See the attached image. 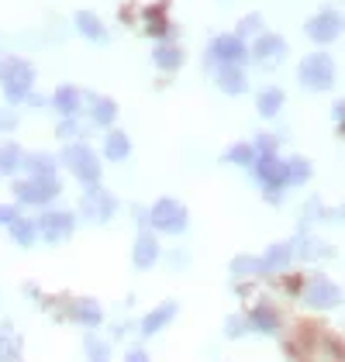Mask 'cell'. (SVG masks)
Here are the masks:
<instances>
[{"label":"cell","instance_id":"d6986e66","mask_svg":"<svg viewBox=\"0 0 345 362\" xmlns=\"http://www.w3.org/2000/svg\"><path fill=\"white\" fill-rule=\"evenodd\" d=\"M176 300H163L159 307H152L148 314L142 317V334H156V332H163L166 325H170L172 317H176Z\"/></svg>","mask_w":345,"mask_h":362},{"label":"cell","instance_id":"484cf974","mask_svg":"<svg viewBox=\"0 0 345 362\" xmlns=\"http://www.w3.org/2000/svg\"><path fill=\"white\" fill-rule=\"evenodd\" d=\"M90 117H93V124H100V128H111L117 117V104L111 97H93V107H90Z\"/></svg>","mask_w":345,"mask_h":362},{"label":"cell","instance_id":"7a4b0ae2","mask_svg":"<svg viewBox=\"0 0 345 362\" xmlns=\"http://www.w3.org/2000/svg\"><path fill=\"white\" fill-rule=\"evenodd\" d=\"M59 163L69 169L80 183H86V187H97V183H100V159H97V152H93L90 145H83V141L66 145V152H62Z\"/></svg>","mask_w":345,"mask_h":362},{"label":"cell","instance_id":"52a82bcc","mask_svg":"<svg viewBox=\"0 0 345 362\" xmlns=\"http://www.w3.org/2000/svg\"><path fill=\"white\" fill-rule=\"evenodd\" d=\"M300 297H304V304L317 307V310H328V307L339 304V297H342V290L332 283V279L324 276H311L304 286H300Z\"/></svg>","mask_w":345,"mask_h":362},{"label":"cell","instance_id":"2e32d148","mask_svg":"<svg viewBox=\"0 0 345 362\" xmlns=\"http://www.w3.org/2000/svg\"><path fill=\"white\" fill-rule=\"evenodd\" d=\"M214 83L221 86L225 93L238 97V93H245V90H249V76H245V69H242V66H218Z\"/></svg>","mask_w":345,"mask_h":362},{"label":"cell","instance_id":"8992f818","mask_svg":"<svg viewBox=\"0 0 345 362\" xmlns=\"http://www.w3.org/2000/svg\"><path fill=\"white\" fill-rule=\"evenodd\" d=\"M35 228L45 235L49 245H62V242L76 231V214H73V211H49V207H45V214L38 218Z\"/></svg>","mask_w":345,"mask_h":362},{"label":"cell","instance_id":"e0dca14e","mask_svg":"<svg viewBox=\"0 0 345 362\" xmlns=\"http://www.w3.org/2000/svg\"><path fill=\"white\" fill-rule=\"evenodd\" d=\"M259 262H262V273H283V269H290V262H293V245L290 242H276V245L266 249V255Z\"/></svg>","mask_w":345,"mask_h":362},{"label":"cell","instance_id":"ba28073f","mask_svg":"<svg viewBox=\"0 0 345 362\" xmlns=\"http://www.w3.org/2000/svg\"><path fill=\"white\" fill-rule=\"evenodd\" d=\"M211 59H218L221 66H245L249 42H242L238 35H218V38L211 42Z\"/></svg>","mask_w":345,"mask_h":362},{"label":"cell","instance_id":"cb8c5ba5","mask_svg":"<svg viewBox=\"0 0 345 362\" xmlns=\"http://www.w3.org/2000/svg\"><path fill=\"white\" fill-rule=\"evenodd\" d=\"M21 359V338L11 332V321H0V362Z\"/></svg>","mask_w":345,"mask_h":362},{"label":"cell","instance_id":"ac0fdd59","mask_svg":"<svg viewBox=\"0 0 345 362\" xmlns=\"http://www.w3.org/2000/svg\"><path fill=\"white\" fill-rule=\"evenodd\" d=\"M131 262H135V269H152L159 262V242H156V235H148V231L139 235L135 252H131Z\"/></svg>","mask_w":345,"mask_h":362},{"label":"cell","instance_id":"5bb4252c","mask_svg":"<svg viewBox=\"0 0 345 362\" xmlns=\"http://www.w3.org/2000/svg\"><path fill=\"white\" fill-rule=\"evenodd\" d=\"M69 314H73V321L83 325V328H97V325L104 321V310H100V304H97L93 297H73Z\"/></svg>","mask_w":345,"mask_h":362},{"label":"cell","instance_id":"4316f807","mask_svg":"<svg viewBox=\"0 0 345 362\" xmlns=\"http://www.w3.org/2000/svg\"><path fill=\"white\" fill-rule=\"evenodd\" d=\"M293 255H297V259H321V255H332V249H328L321 238L300 235V238H297V245H293Z\"/></svg>","mask_w":345,"mask_h":362},{"label":"cell","instance_id":"4dcf8cb0","mask_svg":"<svg viewBox=\"0 0 345 362\" xmlns=\"http://www.w3.org/2000/svg\"><path fill=\"white\" fill-rule=\"evenodd\" d=\"M231 273L235 276H259L262 262H259V255H235L231 259Z\"/></svg>","mask_w":345,"mask_h":362},{"label":"cell","instance_id":"44dd1931","mask_svg":"<svg viewBox=\"0 0 345 362\" xmlns=\"http://www.w3.org/2000/svg\"><path fill=\"white\" fill-rule=\"evenodd\" d=\"M21 166L28 169V180H52L59 169L56 156H45V152H35V156H25Z\"/></svg>","mask_w":345,"mask_h":362},{"label":"cell","instance_id":"8d00e7d4","mask_svg":"<svg viewBox=\"0 0 345 362\" xmlns=\"http://www.w3.org/2000/svg\"><path fill=\"white\" fill-rule=\"evenodd\" d=\"M56 135L69 141L73 135H80V121H76V117H62V121H59V128H56Z\"/></svg>","mask_w":345,"mask_h":362},{"label":"cell","instance_id":"30bf717a","mask_svg":"<svg viewBox=\"0 0 345 362\" xmlns=\"http://www.w3.org/2000/svg\"><path fill=\"white\" fill-rule=\"evenodd\" d=\"M339 31H342V14H339V11H321L317 18L308 21V38L317 42V45L335 42V38H339Z\"/></svg>","mask_w":345,"mask_h":362},{"label":"cell","instance_id":"9a60e30c","mask_svg":"<svg viewBox=\"0 0 345 362\" xmlns=\"http://www.w3.org/2000/svg\"><path fill=\"white\" fill-rule=\"evenodd\" d=\"M52 107H56L62 117H76L80 107H83V90H76L73 83H62L52 93Z\"/></svg>","mask_w":345,"mask_h":362},{"label":"cell","instance_id":"d6a6232c","mask_svg":"<svg viewBox=\"0 0 345 362\" xmlns=\"http://www.w3.org/2000/svg\"><path fill=\"white\" fill-rule=\"evenodd\" d=\"M86 356H90V362H111V341H100L97 334H86Z\"/></svg>","mask_w":345,"mask_h":362},{"label":"cell","instance_id":"d4e9b609","mask_svg":"<svg viewBox=\"0 0 345 362\" xmlns=\"http://www.w3.org/2000/svg\"><path fill=\"white\" fill-rule=\"evenodd\" d=\"M280 107H283V90H280V86H266L256 97V111L262 114V117H276Z\"/></svg>","mask_w":345,"mask_h":362},{"label":"cell","instance_id":"7c38bea8","mask_svg":"<svg viewBox=\"0 0 345 362\" xmlns=\"http://www.w3.org/2000/svg\"><path fill=\"white\" fill-rule=\"evenodd\" d=\"M245 321H249V328L259 332V334L280 332V310L269 304V300H262V304L252 307V314H245Z\"/></svg>","mask_w":345,"mask_h":362},{"label":"cell","instance_id":"f35d334b","mask_svg":"<svg viewBox=\"0 0 345 362\" xmlns=\"http://www.w3.org/2000/svg\"><path fill=\"white\" fill-rule=\"evenodd\" d=\"M21 214H18V207L14 204H0V224H11V221H18Z\"/></svg>","mask_w":345,"mask_h":362},{"label":"cell","instance_id":"1f68e13d","mask_svg":"<svg viewBox=\"0 0 345 362\" xmlns=\"http://www.w3.org/2000/svg\"><path fill=\"white\" fill-rule=\"evenodd\" d=\"M311 180V163L304 156H293L287 163V187L290 183H308Z\"/></svg>","mask_w":345,"mask_h":362},{"label":"cell","instance_id":"b9f144b4","mask_svg":"<svg viewBox=\"0 0 345 362\" xmlns=\"http://www.w3.org/2000/svg\"><path fill=\"white\" fill-rule=\"evenodd\" d=\"M25 100H28L31 107H45V104H49V97H42V93H35V90H31V93L25 97Z\"/></svg>","mask_w":345,"mask_h":362},{"label":"cell","instance_id":"836d02e7","mask_svg":"<svg viewBox=\"0 0 345 362\" xmlns=\"http://www.w3.org/2000/svg\"><path fill=\"white\" fill-rule=\"evenodd\" d=\"M235 35H238L242 42H245V38H256V35H262V14H256V11H252V14H245V18L238 21V31H235Z\"/></svg>","mask_w":345,"mask_h":362},{"label":"cell","instance_id":"7402d4cb","mask_svg":"<svg viewBox=\"0 0 345 362\" xmlns=\"http://www.w3.org/2000/svg\"><path fill=\"white\" fill-rule=\"evenodd\" d=\"M131 156V139L124 135V132H107L104 135V159H111V163H124Z\"/></svg>","mask_w":345,"mask_h":362},{"label":"cell","instance_id":"ab89813d","mask_svg":"<svg viewBox=\"0 0 345 362\" xmlns=\"http://www.w3.org/2000/svg\"><path fill=\"white\" fill-rule=\"evenodd\" d=\"M124 362H148V352L135 345V349H128V352H124Z\"/></svg>","mask_w":345,"mask_h":362},{"label":"cell","instance_id":"3957f363","mask_svg":"<svg viewBox=\"0 0 345 362\" xmlns=\"http://www.w3.org/2000/svg\"><path fill=\"white\" fill-rule=\"evenodd\" d=\"M145 214H148V224H152L156 231H163V235H183V231H187V224H190L187 207H183L180 200H172V197L156 200Z\"/></svg>","mask_w":345,"mask_h":362},{"label":"cell","instance_id":"9c48e42d","mask_svg":"<svg viewBox=\"0 0 345 362\" xmlns=\"http://www.w3.org/2000/svg\"><path fill=\"white\" fill-rule=\"evenodd\" d=\"M117 211V197L104 187H90L83 197V214H90L93 221H111Z\"/></svg>","mask_w":345,"mask_h":362},{"label":"cell","instance_id":"4fadbf2b","mask_svg":"<svg viewBox=\"0 0 345 362\" xmlns=\"http://www.w3.org/2000/svg\"><path fill=\"white\" fill-rule=\"evenodd\" d=\"M142 28L145 35H152V38H172L176 28L170 25V18H166V7H159V4H152V7H145L142 11Z\"/></svg>","mask_w":345,"mask_h":362},{"label":"cell","instance_id":"d590c367","mask_svg":"<svg viewBox=\"0 0 345 362\" xmlns=\"http://www.w3.org/2000/svg\"><path fill=\"white\" fill-rule=\"evenodd\" d=\"M245 332H249V321H245V314H231L225 334H228V338H238V334H245Z\"/></svg>","mask_w":345,"mask_h":362},{"label":"cell","instance_id":"f1b7e54d","mask_svg":"<svg viewBox=\"0 0 345 362\" xmlns=\"http://www.w3.org/2000/svg\"><path fill=\"white\" fill-rule=\"evenodd\" d=\"M225 163H231V166H252V163H256L252 141H235L228 152H225Z\"/></svg>","mask_w":345,"mask_h":362},{"label":"cell","instance_id":"e575fe53","mask_svg":"<svg viewBox=\"0 0 345 362\" xmlns=\"http://www.w3.org/2000/svg\"><path fill=\"white\" fill-rule=\"evenodd\" d=\"M276 145H280V139H276V135H269V132L256 135V141H252L256 156H276Z\"/></svg>","mask_w":345,"mask_h":362},{"label":"cell","instance_id":"f546056e","mask_svg":"<svg viewBox=\"0 0 345 362\" xmlns=\"http://www.w3.org/2000/svg\"><path fill=\"white\" fill-rule=\"evenodd\" d=\"M11 228V235H14V242L21 245V249H28V245H35V235H38V228H35V221H28V218H18V221L7 224Z\"/></svg>","mask_w":345,"mask_h":362},{"label":"cell","instance_id":"83f0119b","mask_svg":"<svg viewBox=\"0 0 345 362\" xmlns=\"http://www.w3.org/2000/svg\"><path fill=\"white\" fill-rule=\"evenodd\" d=\"M25 163V152H21V145H14V141H4L0 145V173H18Z\"/></svg>","mask_w":345,"mask_h":362},{"label":"cell","instance_id":"60d3db41","mask_svg":"<svg viewBox=\"0 0 345 362\" xmlns=\"http://www.w3.org/2000/svg\"><path fill=\"white\" fill-rule=\"evenodd\" d=\"M300 286H304V279H300V276H283V290H290V293H300Z\"/></svg>","mask_w":345,"mask_h":362},{"label":"cell","instance_id":"603a6c76","mask_svg":"<svg viewBox=\"0 0 345 362\" xmlns=\"http://www.w3.org/2000/svg\"><path fill=\"white\" fill-rule=\"evenodd\" d=\"M76 31L83 38H90V42H107V28H104V21L93 11H80L76 14Z\"/></svg>","mask_w":345,"mask_h":362},{"label":"cell","instance_id":"ffe728a7","mask_svg":"<svg viewBox=\"0 0 345 362\" xmlns=\"http://www.w3.org/2000/svg\"><path fill=\"white\" fill-rule=\"evenodd\" d=\"M183 59H187V52H183L180 45H172V42H159L156 52H152V62H156L163 73H176V69L183 66Z\"/></svg>","mask_w":345,"mask_h":362},{"label":"cell","instance_id":"8fae6325","mask_svg":"<svg viewBox=\"0 0 345 362\" xmlns=\"http://www.w3.org/2000/svg\"><path fill=\"white\" fill-rule=\"evenodd\" d=\"M249 56L256 59V62H280V59L287 56V42H283L280 35L262 31V35H256V42H252Z\"/></svg>","mask_w":345,"mask_h":362},{"label":"cell","instance_id":"5b68a950","mask_svg":"<svg viewBox=\"0 0 345 362\" xmlns=\"http://www.w3.org/2000/svg\"><path fill=\"white\" fill-rule=\"evenodd\" d=\"M59 194H62V183L56 176L52 180H18L14 183V197L21 204H31V207H49Z\"/></svg>","mask_w":345,"mask_h":362},{"label":"cell","instance_id":"277c9868","mask_svg":"<svg viewBox=\"0 0 345 362\" xmlns=\"http://www.w3.org/2000/svg\"><path fill=\"white\" fill-rule=\"evenodd\" d=\"M300 83L308 90H324V86L335 83V62L328 52H311V56L300 59V69H297Z\"/></svg>","mask_w":345,"mask_h":362},{"label":"cell","instance_id":"6da1fadb","mask_svg":"<svg viewBox=\"0 0 345 362\" xmlns=\"http://www.w3.org/2000/svg\"><path fill=\"white\" fill-rule=\"evenodd\" d=\"M0 86H4L7 107L21 104V100L31 93V86H35V69H31V62H25V59H18V56L0 59Z\"/></svg>","mask_w":345,"mask_h":362},{"label":"cell","instance_id":"74e56055","mask_svg":"<svg viewBox=\"0 0 345 362\" xmlns=\"http://www.w3.org/2000/svg\"><path fill=\"white\" fill-rule=\"evenodd\" d=\"M14 128H18V111L4 104L0 107V132H14Z\"/></svg>","mask_w":345,"mask_h":362},{"label":"cell","instance_id":"7bdbcfd3","mask_svg":"<svg viewBox=\"0 0 345 362\" xmlns=\"http://www.w3.org/2000/svg\"><path fill=\"white\" fill-rule=\"evenodd\" d=\"M332 114H335V121L342 124V117H345V104H342V100H335V107H332Z\"/></svg>","mask_w":345,"mask_h":362}]
</instances>
